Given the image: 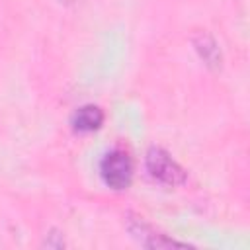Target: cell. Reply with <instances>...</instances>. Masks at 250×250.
<instances>
[{
    "mask_svg": "<svg viewBox=\"0 0 250 250\" xmlns=\"http://www.w3.org/2000/svg\"><path fill=\"white\" fill-rule=\"evenodd\" d=\"M129 230L131 234L145 246H150V248H164V246H184L176 240H170L166 238L164 234L152 230L146 223H143L141 219H129Z\"/></svg>",
    "mask_w": 250,
    "mask_h": 250,
    "instance_id": "3957f363",
    "label": "cell"
},
{
    "mask_svg": "<svg viewBox=\"0 0 250 250\" xmlns=\"http://www.w3.org/2000/svg\"><path fill=\"white\" fill-rule=\"evenodd\" d=\"M195 45H197V51L201 53V57H203L205 61H209V64H215V62H217L219 51H217V47H215V41H213L209 35L201 33V41H195Z\"/></svg>",
    "mask_w": 250,
    "mask_h": 250,
    "instance_id": "5b68a950",
    "label": "cell"
},
{
    "mask_svg": "<svg viewBox=\"0 0 250 250\" xmlns=\"http://www.w3.org/2000/svg\"><path fill=\"white\" fill-rule=\"evenodd\" d=\"M146 170L148 174L166 186H180L186 182L184 168L162 148L152 146L146 152Z\"/></svg>",
    "mask_w": 250,
    "mask_h": 250,
    "instance_id": "7a4b0ae2",
    "label": "cell"
},
{
    "mask_svg": "<svg viewBox=\"0 0 250 250\" xmlns=\"http://www.w3.org/2000/svg\"><path fill=\"white\" fill-rule=\"evenodd\" d=\"M100 174L104 178V182L113 188V189H125L131 184V176H133V164L131 158L125 150L121 148H113L109 150L100 164Z\"/></svg>",
    "mask_w": 250,
    "mask_h": 250,
    "instance_id": "6da1fadb",
    "label": "cell"
},
{
    "mask_svg": "<svg viewBox=\"0 0 250 250\" xmlns=\"http://www.w3.org/2000/svg\"><path fill=\"white\" fill-rule=\"evenodd\" d=\"M102 121H104V111L92 104L82 105L72 113V127L80 133H88V131L98 129L102 125Z\"/></svg>",
    "mask_w": 250,
    "mask_h": 250,
    "instance_id": "277c9868",
    "label": "cell"
}]
</instances>
